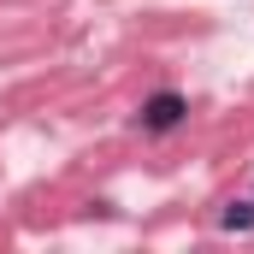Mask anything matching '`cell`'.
I'll return each mask as SVG.
<instances>
[{"label": "cell", "mask_w": 254, "mask_h": 254, "mask_svg": "<svg viewBox=\"0 0 254 254\" xmlns=\"http://www.w3.org/2000/svg\"><path fill=\"white\" fill-rule=\"evenodd\" d=\"M184 113H190V101H184L178 89H160V95H148V101H142L136 125L148 130V136H166V130H178V125H184Z\"/></svg>", "instance_id": "1"}, {"label": "cell", "mask_w": 254, "mask_h": 254, "mask_svg": "<svg viewBox=\"0 0 254 254\" xmlns=\"http://www.w3.org/2000/svg\"><path fill=\"white\" fill-rule=\"evenodd\" d=\"M219 225H225V231H254V201H231V207L219 213Z\"/></svg>", "instance_id": "2"}]
</instances>
